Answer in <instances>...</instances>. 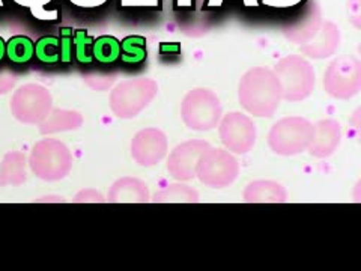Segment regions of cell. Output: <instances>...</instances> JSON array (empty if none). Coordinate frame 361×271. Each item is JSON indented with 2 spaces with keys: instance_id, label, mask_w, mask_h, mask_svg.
Listing matches in <instances>:
<instances>
[{
  "instance_id": "1",
  "label": "cell",
  "mask_w": 361,
  "mask_h": 271,
  "mask_svg": "<svg viewBox=\"0 0 361 271\" xmlns=\"http://www.w3.org/2000/svg\"><path fill=\"white\" fill-rule=\"evenodd\" d=\"M281 100V88L274 71L268 66H255L248 70L238 85V101L257 118H271L277 112Z\"/></svg>"
},
{
  "instance_id": "2",
  "label": "cell",
  "mask_w": 361,
  "mask_h": 271,
  "mask_svg": "<svg viewBox=\"0 0 361 271\" xmlns=\"http://www.w3.org/2000/svg\"><path fill=\"white\" fill-rule=\"evenodd\" d=\"M29 167L37 178L54 183L70 175L73 169V154L70 148L58 139H42L32 146Z\"/></svg>"
},
{
  "instance_id": "3",
  "label": "cell",
  "mask_w": 361,
  "mask_h": 271,
  "mask_svg": "<svg viewBox=\"0 0 361 271\" xmlns=\"http://www.w3.org/2000/svg\"><path fill=\"white\" fill-rule=\"evenodd\" d=\"M158 94V83L149 77L122 80L110 92V109L121 119H131L148 107Z\"/></svg>"
},
{
  "instance_id": "4",
  "label": "cell",
  "mask_w": 361,
  "mask_h": 271,
  "mask_svg": "<svg viewBox=\"0 0 361 271\" xmlns=\"http://www.w3.org/2000/svg\"><path fill=\"white\" fill-rule=\"evenodd\" d=\"M274 74L279 78L281 97L290 103H298L310 97L314 89V68L300 54H289L280 59L274 66Z\"/></svg>"
},
{
  "instance_id": "5",
  "label": "cell",
  "mask_w": 361,
  "mask_h": 271,
  "mask_svg": "<svg viewBox=\"0 0 361 271\" xmlns=\"http://www.w3.org/2000/svg\"><path fill=\"white\" fill-rule=\"evenodd\" d=\"M180 116H183L185 126L191 130H214L223 116L221 101L214 90L196 88L184 97L183 104H180Z\"/></svg>"
},
{
  "instance_id": "6",
  "label": "cell",
  "mask_w": 361,
  "mask_h": 271,
  "mask_svg": "<svg viewBox=\"0 0 361 271\" xmlns=\"http://www.w3.org/2000/svg\"><path fill=\"white\" fill-rule=\"evenodd\" d=\"M313 124L302 116H286L269 130L268 145L277 155L292 157L307 151Z\"/></svg>"
},
{
  "instance_id": "7",
  "label": "cell",
  "mask_w": 361,
  "mask_h": 271,
  "mask_svg": "<svg viewBox=\"0 0 361 271\" xmlns=\"http://www.w3.org/2000/svg\"><path fill=\"white\" fill-rule=\"evenodd\" d=\"M240 162L231 151L209 146L199 158L196 176L203 186L226 188L235 183L240 176Z\"/></svg>"
},
{
  "instance_id": "8",
  "label": "cell",
  "mask_w": 361,
  "mask_h": 271,
  "mask_svg": "<svg viewBox=\"0 0 361 271\" xmlns=\"http://www.w3.org/2000/svg\"><path fill=\"white\" fill-rule=\"evenodd\" d=\"M11 113L26 126H38L53 110L51 92L38 83H27L18 88L11 97Z\"/></svg>"
},
{
  "instance_id": "9",
  "label": "cell",
  "mask_w": 361,
  "mask_h": 271,
  "mask_svg": "<svg viewBox=\"0 0 361 271\" xmlns=\"http://www.w3.org/2000/svg\"><path fill=\"white\" fill-rule=\"evenodd\" d=\"M325 92L336 100H351L361 89V62L353 54L331 61L324 74Z\"/></svg>"
},
{
  "instance_id": "10",
  "label": "cell",
  "mask_w": 361,
  "mask_h": 271,
  "mask_svg": "<svg viewBox=\"0 0 361 271\" xmlns=\"http://www.w3.org/2000/svg\"><path fill=\"white\" fill-rule=\"evenodd\" d=\"M219 131L226 150L238 155L250 152L257 139L255 122L241 112H231L221 118Z\"/></svg>"
},
{
  "instance_id": "11",
  "label": "cell",
  "mask_w": 361,
  "mask_h": 271,
  "mask_svg": "<svg viewBox=\"0 0 361 271\" xmlns=\"http://www.w3.org/2000/svg\"><path fill=\"white\" fill-rule=\"evenodd\" d=\"M211 146L208 140L193 139L179 143L167 157V171L176 181H190L196 176L200 155Z\"/></svg>"
},
{
  "instance_id": "12",
  "label": "cell",
  "mask_w": 361,
  "mask_h": 271,
  "mask_svg": "<svg viewBox=\"0 0 361 271\" xmlns=\"http://www.w3.org/2000/svg\"><path fill=\"white\" fill-rule=\"evenodd\" d=\"M133 160L145 167L155 166L164 160L167 155V138L166 134L155 127L140 130L131 140Z\"/></svg>"
},
{
  "instance_id": "13",
  "label": "cell",
  "mask_w": 361,
  "mask_h": 271,
  "mask_svg": "<svg viewBox=\"0 0 361 271\" xmlns=\"http://www.w3.org/2000/svg\"><path fill=\"white\" fill-rule=\"evenodd\" d=\"M322 25V14L321 8L316 2H309L302 8L301 13L297 16V18L288 23L283 28V35L288 41L293 44H306L310 41Z\"/></svg>"
},
{
  "instance_id": "14",
  "label": "cell",
  "mask_w": 361,
  "mask_h": 271,
  "mask_svg": "<svg viewBox=\"0 0 361 271\" xmlns=\"http://www.w3.org/2000/svg\"><path fill=\"white\" fill-rule=\"evenodd\" d=\"M342 140V127L336 119H321L312 128L309 154L316 158H326L336 152Z\"/></svg>"
},
{
  "instance_id": "15",
  "label": "cell",
  "mask_w": 361,
  "mask_h": 271,
  "mask_svg": "<svg viewBox=\"0 0 361 271\" xmlns=\"http://www.w3.org/2000/svg\"><path fill=\"white\" fill-rule=\"evenodd\" d=\"M341 30H338L333 21L325 20L322 21L318 33L306 44H301L300 49L301 53L306 54L310 59H326L336 53L338 45H341Z\"/></svg>"
},
{
  "instance_id": "16",
  "label": "cell",
  "mask_w": 361,
  "mask_h": 271,
  "mask_svg": "<svg viewBox=\"0 0 361 271\" xmlns=\"http://www.w3.org/2000/svg\"><path fill=\"white\" fill-rule=\"evenodd\" d=\"M106 200L111 203H148L151 202L149 187L140 178L122 176L111 184Z\"/></svg>"
},
{
  "instance_id": "17",
  "label": "cell",
  "mask_w": 361,
  "mask_h": 271,
  "mask_svg": "<svg viewBox=\"0 0 361 271\" xmlns=\"http://www.w3.org/2000/svg\"><path fill=\"white\" fill-rule=\"evenodd\" d=\"M288 191L277 181L257 179L244 188V200L248 203H283Z\"/></svg>"
},
{
  "instance_id": "18",
  "label": "cell",
  "mask_w": 361,
  "mask_h": 271,
  "mask_svg": "<svg viewBox=\"0 0 361 271\" xmlns=\"http://www.w3.org/2000/svg\"><path fill=\"white\" fill-rule=\"evenodd\" d=\"M27 157L20 151H9L0 163V187L23 186L27 181Z\"/></svg>"
},
{
  "instance_id": "19",
  "label": "cell",
  "mask_w": 361,
  "mask_h": 271,
  "mask_svg": "<svg viewBox=\"0 0 361 271\" xmlns=\"http://www.w3.org/2000/svg\"><path fill=\"white\" fill-rule=\"evenodd\" d=\"M83 115L75 110L53 109L49 116L38 124L41 134H53L62 131H73L83 126Z\"/></svg>"
},
{
  "instance_id": "20",
  "label": "cell",
  "mask_w": 361,
  "mask_h": 271,
  "mask_svg": "<svg viewBox=\"0 0 361 271\" xmlns=\"http://www.w3.org/2000/svg\"><path fill=\"white\" fill-rule=\"evenodd\" d=\"M199 200V191L184 183L164 186L151 198L154 203H197Z\"/></svg>"
},
{
  "instance_id": "21",
  "label": "cell",
  "mask_w": 361,
  "mask_h": 271,
  "mask_svg": "<svg viewBox=\"0 0 361 271\" xmlns=\"http://www.w3.org/2000/svg\"><path fill=\"white\" fill-rule=\"evenodd\" d=\"M6 54L8 58L16 64H26L32 59V56L35 54V42L29 37L17 35L8 41Z\"/></svg>"
},
{
  "instance_id": "22",
  "label": "cell",
  "mask_w": 361,
  "mask_h": 271,
  "mask_svg": "<svg viewBox=\"0 0 361 271\" xmlns=\"http://www.w3.org/2000/svg\"><path fill=\"white\" fill-rule=\"evenodd\" d=\"M92 54L97 61L103 64H111L115 62L121 56V42L110 35L99 37L94 41Z\"/></svg>"
},
{
  "instance_id": "23",
  "label": "cell",
  "mask_w": 361,
  "mask_h": 271,
  "mask_svg": "<svg viewBox=\"0 0 361 271\" xmlns=\"http://www.w3.org/2000/svg\"><path fill=\"white\" fill-rule=\"evenodd\" d=\"M122 61L127 64H139L146 58L145 40L139 35L127 37L121 42Z\"/></svg>"
},
{
  "instance_id": "24",
  "label": "cell",
  "mask_w": 361,
  "mask_h": 271,
  "mask_svg": "<svg viewBox=\"0 0 361 271\" xmlns=\"http://www.w3.org/2000/svg\"><path fill=\"white\" fill-rule=\"evenodd\" d=\"M35 54L44 64L61 61V41L56 37H42L35 45Z\"/></svg>"
},
{
  "instance_id": "25",
  "label": "cell",
  "mask_w": 361,
  "mask_h": 271,
  "mask_svg": "<svg viewBox=\"0 0 361 271\" xmlns=\"http://www.w3.org/2000/svg\"><path fill=\"white\" fill-rule=\"evenodd\" d=\"M94 38L87 37L86 30H75L74 32V50L75 58L82 64H90L92 62V47H94Z\"/></svg>"
},
{
  "instance_id": "26",
  "label": "cell",
  "mask_w": 361,
  "mask_h": 271,
  "mask_svg": "<svg viewBox=\"0 0 361 271\" xmlns=\"http://www.w3.org/2000/svg\"><path fill=\"white\" fill-rule=\"evenodd\" d=\"M115 74H107L104 71H90L89 74L85 76V80L87 82V85L97 89V90H107L111 88V85L115 83Z\"/></svg>"
},
{
  "instance_id": "27",
  "label": "cell",
  "mask_w": 361,
  "mask_h": 271,
  "mask_svg": "<svg viewBox=\"0 0 361 271\" xmlns=\"http://www.w3.org/2000/svg\"><path fill=\"white\" fill-rule=\"evenodd\" d=\"M61 61L70 62L73 59L74 50V30L70 28L61 29Z\"/></svg>"
},
{
  "instance_id": "28",
  "label": "cell",
  "mask_w": 361,
  "mask_h": 271,
  "mask_svg": "<svg viewBox=\"0 0 361 271\" xmlns=\"http://www.w3.org/2000/svg\"><path fill=\"white\" fill-rule=\"evenodd\" d=\"M74 202L77 203H104L106 198L99 193L95 188H85L80 190L74 198Z\"/></svg>"
},
{
  "instance_id": "29",
  "label": "cell",
  "mask_w": 361,
  "mask_h": 271,
  "mask_svg": "<svg viewBox=\"0 0 361 271\" xmlns=\"http://www.w3.org/2000/svg\"><path fill=\"white\" fill-rule=\"evenodd\" d=\"M16 85H17V76L14 74V71H9L6 68L0 71V95L8 94L9 90L14 89Z\"/></svg>"
},
{
  "instance_id": "30",
  "label": "cell",
  "mask_w": 361,
  "mask_h": 271,
  "mask_svg": "<svg viewBox=\"0 0 361 271\" xmlns=\"http://www.w3.org/2000/svg\"><path fill=\"white\" fill-rule=\"evenodd\" d=\"M349 9V20L354 23V26L358 29L360 28V0H349L348 4Z\"/></svg>"
},
{
  "instance_id": "31",
  "label": "cell",
  "mask_w": 361,
  "mask_h": 271,
  "mask_svg": "<svg viewBox=\"0 0 361 271\" xmlns=\"http://www.w3.org/2000/svg\"><path fill=\"white\" fill-rule=\"evenodd\" d=\"M6 53V45H5V42H4V40L0 38V59L4 58V54Z\"/></svg>"
}]
</instances>
